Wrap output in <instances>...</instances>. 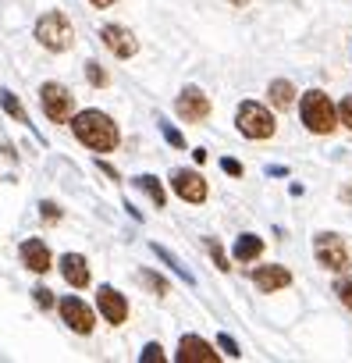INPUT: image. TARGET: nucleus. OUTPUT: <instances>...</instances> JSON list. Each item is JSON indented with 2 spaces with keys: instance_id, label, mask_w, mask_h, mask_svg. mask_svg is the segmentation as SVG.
Returning <instances> with one entry per match:
<instances>
[{
  "instance_id": "nucleus-12",
  "label": "nucleus",
  "mask_w": 352,
  "mask_h": 363,
  "mask_svg": "<svg viewBox=\"0 0 352 363\" xmlns=\"http://www.w3.org/2000/svg\"><path fill=\"white\" fill-rule=\"evenodd\" d=\"M96 306H100L107 324H125L128 320V303H125V296L114 285H100L96 289Z\"/></svg>"
},
{
  "instance_id": "nucleus-35",
  "label": "nucleus",
  "mask_w": 352,
  "mask_h": 363,
  "mask_svg": "<svg viewBox=\"0 0 352 363\" xmlns=\"http://www.w3.org/2000/svg\"><path fill=\"white\" fill-rule=\"evenodd\" d=\"M228 4H246V0H228Z\"/></svg>"
},
{
  "instance_id": "nucleus-4",
  "label": "nucleus",
  "mask_w": 352,
  "mask_h": 363,
  "mask_svg": "<svg viewBox=\"0 0 352 363\" xmlns=\"http://www.w3.org/2000/svg\"><path fill=\"white\" fill-rule=\"evenodd\" d=\"M235 125L246 139H271L274 135V114L256 104V100H242L239 104V114H235Z\"/></svg>"
},
{
  "instance_id": "nucleus-3",
  "label": "nucleus",
  "mask_w": 352,
  "mask_h": 363,
  "mask_svg": "<svg viewBox=\"0 0 352 363\" xmlns=\"http://www.w3.org/2000/svg\"><path fill=\"white\" fill-rule=\"evenodd\" d=\"M36 40H40L47 50L64 54V50H72V43H75V29H72L68 15H61V11H47V15L36 22Z\"/></svg>"
},
{
  "instance_id": "nucleus-30",
  "label": "nucleus",
  "mask_w": 352,
  "mask_h": 363,
  "mask_svg": "<svg viewBox=\"0 0 352 363\" xmlns=\"http://www.w3.org/2000/svg\"><path fill=\"white\" fill-rule=\"evenodd\" d=\"M334 111H338L341 125H345V128H352V96H345V100H341V107H334Z\"/></svg>"
},
{
  "instance_id": "nucleus-24",
  "label": "nucleus",
  "mask_w": 352,
  "mask_h": 363,
  "mask_svg": "<svg viewBox=\"0 0 352 363\" xmlns=\"http://www.w3.org/2000/svg\"><path fill=\"white\" fill-rule=\"evenodd\" d=\"M40 218H43L47 225H54V221H61V218H64V211H61L54 200H43V203H40Z\"/></svg>"
},
{
  "instance_id": "nucleus-20",
  "label": "nucleus",
  "mask_w": 352,
  "mask_h": 363,
  "mask_svg": "<svg viewBox=\"0 0 352 363\" xmlns=\"http://www.w3.org/2000/svg\"><path fill=\"white\" fill-rule=\"evenodd\" d=\"M0 107H4V111H8L15 121H22V125H33V121H29V111L22 107V100H18L11 89H4V93H0Z\"/></svg>"
},
{
  "instance_id": "nucleus-7",
  "label": "nucleus",
  "mask_w": 352,
  "mask_h": 363,
  "mask_svg": "<svg viewBox=\"0 0 352 363\" xmlns=\"http://www.w3.org/2000/svg\"><path fill=\"white\" fill-rule=\"evenodd\" d=\"M171 189L178 193L186 203H203V200L210 196L207 178H203L200 171H193V167H174V171H171Z\"/></svg>"
},
{
  "instance_id": "nucleus-8",
  "label": "nucleus",
  "mask_w": 352,
  "mask_h": 363,
  "mask_svg": "<svg viewBox=\"0 0 352 363\" xmlns=\"http://www.w3.org/2000/svg\"><path fill=\"white\" fill-rule=\"evenodd\" d=\"M174 111H178L182 121H207L210 118V96L196 86H186L178 96H174Z\"/></svg>"
},
{
  "instance_id": "nucleus-16",
  "label": "nucleus",
  "mask_w": 352,
  "mask_h": 363,
  "mask_svg": "<svg viewBox=\"0 0 352 363\" xmlns=\"http://www.w3.org/2000/svg\"><path fill=\"white\" fill-rule=\"evenodd\" d=\"M232 253H235V260H239V264H253V260L263 253V239H260V235H253V232H246V235H239V239H235V250H232Z\"/></svg>"
},
{
  "instance_id": "nucleus-6",
  "label": "nucleus",
  "mask_w": 352,
  "mask_h": 363,
  "mask_svg": "<svg viewBox=\"0 0 352 363\" xmlns=\"http://www.w3.org/2000/svg\"><path fill=\"white\" fill-rule=\"evenodd\" d=\"M40 104H43V114H47L54 125H64V121L72 118L75 96H72L68 86H61V82H43V89H40Z\"/></svg>"
},
{
  "instance_id": "nucleus-14",
  "label": "nucleus",
  "mask_w": 352,
  "mask_h": 363,
  "mask_svg": "<svg viewBox=\"0 0 352 363\" xmlns=\"http://www.w3.org/2000/svg\"><path fill=\"white\" fill-rule=\"evenodd\" d=\"M253 285L260 292H278V289H288L292 285V271L281 267V264H263L253 271Z\"/></svg>"
},
{
  "instance_id": "nucleus-2",
  "label": "nucleus",
  "mask_w": 352,
  "mask_h": 363,
  "mask_svg": "<svg viewBox=\"0 0 352 363\" xmlns=\"http://www.w3.org/2000/svg\"><path fill=\"white\" fill-rule=\"evenodd\" d=\"M299 118L313 135H331L334 125H338V111H334V104L324 89H310V93L299 96Z\"/></svg>"
},
{
  "instance_id": "nucleus-15",
  "label": "nucleus",
  "mask_w": 352,
  "mask_h": 363,
  "mask_svg": "<svg viewBox=\"0 0 352 363\" xmlns=\"http://www.w3.org/2000/svg\"><path fill=\"white\" fill-rule=\"evenodd\" d=\"M22 264H25L33 274H47V271L54 267L47 242H43V239H25V242H22Z\"/></svg>"
},
{
  "instance_id": "nucleus-29",
  "label": "nucleus",
  "mask_w": 352,
  "mask_h": 363,
  "mask_svg": "<svg viewBox=\"0 0 352 363\" xmlns=\"http://www.w3.org/2000/svg\"><path fill=\"white\" fill-rule=\"evenodd\" d=\"M33 296H36V303H40L43 310H54V303H57V299H54V292H50V289H43V285H40Z\"/></svg>"
},
{
  "instance_id": "nucleus-17",
  "label": "nucleus",
  "mask_w": 352,
  "mask_h": 363,
  "mask_svg": "<svg viewBox=\"0 0 352 363\" xmlns=\"http://www.w3.org/2000/svg\"><path fill=\"white\" fill-rule=\"evenodd\" d=\"M267 96H271V107H274V111H288V107L295 104V86H292L288 79H274L271 89H267Z\"/></svg>"
},
{
  "instance_id": "nucleus-21",
  "label": "nucleus",
  "mask_w": 352,
  "mask_h": 363,
  "mask_svg": "<svg viewBox=\"0 0 352 363\" xmlns=\"http://www.w3.org/2000/svg\"><path fill=\"white\" fill-rule=\"evenodd\" d=\"M139 281H142V285H146V289H149L153 296H160V299H164V296L171 292V285H167V281H164V278H160L157 271H139Z\"/></svg>"
},
{
  "instance_id": "nucleus-27",
  "label": "nucleus",
  "mask_w": 352,
  "mask_h": 363,
  "mask_svg": "<svg viewBox=\"0 0 352 363\" xmlns=\"http://www.w3.org/2000/svg\"><path fill=\"white\" fill-rule=\"evenodd\" d=\"M217 345H221V349H225V356H232V359H239V356H242L239 342H235V338H232L228 331H221V335H217Z\"/></svg>"
},
{
  "instance_id": "nucleus-1",
  "label": "nucleus",
  "mask_w": 352,
  "mask_h": 363,
  "mask_svg": "<svg viewBox=\"0 0 352 363\" xmlns=\"http://www.w3.org/2000/svg\"><path fill=\"white\" fill-rule=\"evenodd\" d=\"M72 132H75V139L82 146H89L96 153H110L121 143V132H118L114 118L103 114V111H82V114H75L72 118Z\"/></svg>"
},
{
  "instance_id": "nucleus-9",
  "label": "nucleus",
  "mask_w": 352,
  "mask_h": 363,
  "mask_svg": "<svg viewBox=\"0 0 352 363\" xmlns=\"http://www.w3.org/2000/svg\"><path fill=\"white\" fill-rule=\"evenodd\" d=\"M61 317H64V324L75 331V335H89L93 331V306H86V299H79V296H64L61 299Z\"/></svg>"
},
{
  "instance_id": "nucleus-28",
  "label": "nucleus",
  "mask_w": 352,
  "mask_h": 363,
  "mask_svg": "<svg viewBox=\"0 0 352 363\" xmlns=\"http://www.w3.org/2000/svg\"><path fill=\"white\" fill-rule=\"evenodd\" d=\"M334 296L341 299V306H345V310H352V278H341V281L334 285Z\"/></svg>"
},
{
  "instance_id": "nucleus-19",
  "label": "nucleus",
  "mask_w": 352,
  "mask_h": 363,
  "mask_svg": "<svg viewBox=\"0 0 352 363\" xmlns=\"http://www.w3.org/2000/svg\"><path fill=\"white\" fill-rule=\"evenodd\" d=\"M135 186L149 193L153 207H164V203H167V193H164V186H160V178H157V174H139V178H135Z\"/></svg>"
},
{
  "instance_id": "nucleus-10",
  "label": "nucleus",
  "mask_w": 352,
  "mask_h": 363,
  "mask_svg": "<svg viewBox=\"0 0 352 363\" xmlns=\"http://www.w3.org/2000/svg\"><path fill=\"white\" fill-rule=\"evenodd\" d=\"M174 359H178V363H217L221 352H214V345L207 338H200V335H182Z\"/></svg>"
},
{
  "instance_id": "nucleus-32",
  "label": "nucleus",
  "mask_w": 352,
  "mask_h": 363,
  "mask_svg": "<svg viewBox=\"0 0 352 363\" xmlns=\"http://www.w3.org/2000/svg\"><path fill=\"white\" fill-rule=\"evenodd\" d=\"M100 171H103L107 178H114V182L121 178V174H118V167H114V164H107V160H100Z\"/></svg>"
},
{
  "instance_id": "nucleus-13",
  "label": "nucleus",
  "mask_w": 352,
  "mask_h": 363,
  "mask_svg": "<svg viewBox=\"0 0 352 363\" xmlns=\"http://www.w3.org/2000/svg\"><path fill=\"white\" fill-rule=\"evenodd\" d=\"M57 267H61V274H64V281H68L72 289H86V285L93 281L89 260H86L82 253H64V257L57 260Z\"/></svg>"
},
{
  "instance_id": "nucleus-34",
  "label": "nucleus",
  "mask_w": 352,
  "mask_h": 363,
  "mask_svg": "<svg viewBox=\"0 0 352 363\" xmlns=\"http://www.w3.org/2000/svg\"><path fill=\"white\" fill-rule=\"evenodd\" d=\"M89 4H93V8H110L114 0H89Z\"/></svg>"
},
{
  "instance_id": "nucleus-5",
  "label": "nucleus",
  "mask_w": 352,
  "mask_h": 363,
  "mask_svg": "<svg viewBox=\"0 0 352 363\" xmlns=\"http://www.w3.org/2000/svg\"><path fill=\"white\" fill-rule=\"evenodd\" d=\"M313 257H317L320 267H327L334 274H345L348 271V250H345V242L334 232H320L313 239Z\"/></svg>"
},
{
  "instance_id": "nucleus-11",
  "label": "nucleus",
  "mask_w": 352,
  "mask_h": 363,
  "mask_svg": "<svg viewBox=\"0 0 352 363\" xmlns=\"http://www.w3.org/2000/svg\"><path fill=\"white\" fill-rule=\"evenodd\" d=\"M100 36H103V47H107L114 57H135V54H139V40H135V33L125 29V26H103Z\"/></svg>"
},
{
  "instance_id": "nucleus-22",
  "label": "nucleus",
  "mask_w": 352,
  "mask_h": 363,
  "mask_svg": "<svg viewBox=\"0 0 352 363\" xmlns=\"http://www.w3.org/2000/svg\"><path fill=\"white\" fill-rule=\"evenodd\" d=\"M86 82L96 86V89H107V86H110V75L103 72L100 61H89V65H86Z\"/></svg>"
},
{
  "instance_id": "nucleus-25",
  "label": "nucleus",
  "mask_w": 352,
  "mask_h": 363,
  "mask_svg": "<svg viewBox=\"0 0 352 363\" xmlns=\"http://www.w3.org/2000/svg\"><path fill=\"white\" fill-rule=\"evenodd\" d=\"M160 132H164V139H167V143H171L174 150H186V135H182L178 128H171L167 121H160Z\"/></svg>"
},
{
  "instance_id": "nucleus-26",
  "label": "nucleus",
  "mask_w": 352,
  "mask_h": 363,
  "mask_svg": "<svg viewBox=\"0 0 352 363\" xmlns=\"http://www.w3.org/2000/svg\"><path fill=\"white\" fill-rule=\"evenodd\" d=\"M207 250H210V257H214L217 271H232V267H228V257H225V250H221V242H217V239H207Z\"/></svg>"
},
{
  "instance_id": "nucleus-23",
  "label": "nucleus",
  "mask_w": 352,
  "mask_h": 363,
  "mask_svg": "<svg viewBox=\"0 0 352 363\" xmlns=\"http://www.w3.org/2000/svg\"><path fill=\"white\" fill-rule=\"evenodd\" d=\"M139 363H167V356H164V345H160V342H149V345L139 352Z\"/></svg>"
},
{
  "instance_id": "nucleus-33",
  "label": "nucleus",
  "mask_w": 352,
  "mask_h": 363,
  "mask_svg": "<svg viewBox=\"0 0 352 363\" xmlns=\"http://www.w3.org/2000/svg\"><path fill=\"white\" fill-rule=\"evenodd\" d=\"M267 174H274V178H281V174H288V167H281V164H274V167H267Z\"/></svg>"
},
{
  "instance_id": "nucleus-18",
  "label": "nucleus",
  "mask_w": 352,
  "mask_h": 363,
  "mask_svg": "<svg viewBox=\"0 0 352 363\" xmlns=\"http://www.w3.org/2000/svg\"><path fill=\"white\" fill-rule=\"evenodd\" d=\"M153 253H157V257H160V260H164V264H167V267H171L174 274H178V278H182L186 285H196L193 271H189V267H186V264L178 260V257H174V253H167V250H164V246H157V242H153Z\"/></svg>"
},
{
  "instance_id": "nucleus-31",
  "label": "nucleus",
  "mask_w": 352,
  "mask_h": 363,
  "mask_svg": "<svg viewBox=\"0 0 352 363\" xmlns=\"http://www.w3.org/2000/svg\"><path fill=\"white\" fill-rule=\"evenodd\" d=\"M221 167H225V174H232V178H242V164H239L235 157H225V160H221Z\"/></svg>"
}]
</instances>
